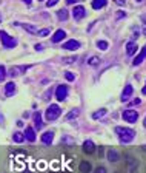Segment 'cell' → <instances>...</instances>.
<instances>
[{"instance_id":"52a82bcc","label":"cell","mask_w":146,"mask_h":173,"mask_svg":"<svg viewBox=\"0 0 146 173\" xmlns=\"http://www.w3.org/2000/svg\"><path fill=\"white\" fill-rule=\"evenodd\" d=\"M86 16V9H85V6H82V5H77V6H74L73 9V17L75 20H80L83 19Z\"/></svg>"},{"instance_id":"ab89813d","label":"cell","mask_w":146,"mask_h":173,"mask_svg":"<svg viewBox=\"0 0 146 173\" xmlns=\"http://www.w3.org/2000/svg\"><path fill=\"white\" fill-rule=\"evenodd\" d=\"M34 48H36L37 51H42V50H43V46H42V45H38V43H37V45L34 46Z\"/></svg>"},{"instance_id":"f1b7e54d","label":"cell","mask_w":146,"mask_h":173,"mask_svg":"<svg viewBox=\"0 0 146 173\" xmlns=\"http://www.w3.org/2000/svg\"><path fill=\"white\" fill-rule=\"evenodd\" d=\"M65 77H66V80H69V82L75 80V74L71 73V71H65Z\"/></svg>"},{"instance_id":"30bf717a","label":"cell","mask_w":146,"mask_h":173,"mask_svg":"<svg viewBox=\"0 0 146 173\" xmlns=\"http://www.w3.org/2000/svg\"><path fill=\"white\" fill-rule=\"evenodd\" d=\"M145 59H146V45L142 48V51L137 54V57L132 60V65H134V67H137V65H140V63H142Z\"/></svg>"},{"instance_id":"b9f144b4","label":"cell","mask_w":146,"mask_h":173,"mask_svg":"<svg viewBox=\"0 0 146 173\" xmlns=\"http://www.w3.org/2000/svg\"><path fill=\"white\" fill-rule=\"evenodd\" d=\"M142 93H143V95H146V84H145V87H143V90H142Z\"/></svg>"},{"instance_id":"836d02e7","label":"cell","mask_w":146,"mask_h":173,"mask_svg":"<svg viewBox=\"0 0 146 173\" xmlns=\"http://www.w3.org/2000/svg\"><path fill=\"white\" fill-rule=\"evenodd\" d=\"M95 173H106V169H105V167H97V169H95Z\"/></svg>"},{"instance_id":"d6a6232c","label":"cell","mask_w":146,"mask_h":173,"mask_svg":"<svg viewBox=\"0 0 146 173\" xmlns=\"http://www.w3.org/2000/svg\"><path fill=\"white\" fill-rule=\"evenodd\" d=\"M57 3H58V0H48V2H46V6L51 8V6H54V5H57Z\"/></svg>"},{"instance_id":"8992f818","label":"cell","mask_w":146,"mask_h":173,"mask_svg":"<svg viewBox=\"0 0 146 173\" xmlns=\"http://www.w3.org/2000/svg\"><path fill=\"white\" fill-rule=\"evenodd\" d=\"M28 68H29V65H18V67H11V68H9V76H11V77L20 76V74H23V73H25Z\"/></svg>"},{"instance_id":"1f68e13d","label":"cell","mask_w":146,"mask_h":173,"mask_svg":"<svg viewBox=\"0 0 146 173\" xmlns=\"http://www.w3.org/2000/svg\"><path fill=\"white\" fill-rule=\"evenodd\" d=\"M49 33H51V31H49L48 28H45V30H40V31H38V36H40V37H45V36H48Z\"/></svg>"},{"instance_id":"e575fe53","label":"cell","mask_w":146,"mask_h":173,"mask_svg":"<svg viewBox=\"0 0 146 173\" xmlns=\"http://www.w3.org/2000/svg\"><path fill=\"white\" fill-rule=\"evenodd\" d=\"M62 142H68V144H74L73 139H69V138H62Z\"/></svg>"},{"instance_id":"f6af8a7d","label":"cell","mask_w":146,"mask_h":173,"mask_svg":"<svg viewBox=\"0 0 146 173\" xmlns=\"http://www.w3.org/2000/svg\"><path fill=\"white\" fill-rule=\"evenodd\" d=\"M143 125H145V128H146V119H145V122H143Z\"/></svg>"},{"instance_id":"4316f807","label":"cell","mask_w":146,"mask_h":173,"mask_svg":"<svg viewBox=\"0 0 146 173\" xmlns=\"http://www.w3.org/2000/svg\"><path fill=\"white\" fill-rule=\"evenodd\" d=\"M97 46H98L102 51H105V50H108V46H109V45H108V42H106V40H98V42H97Z\"/></svg>"},{"instance_id":"ba28073f","label":"cell","mask_w":146,"mask_h":173,"mask_svg":"<svg viewBox=\"0 0 146 173\" xmlns=\"http://www.w3.org/2000/svg\"><path fill=\"white\" fill-rule=\"evenodd\" d=\"M80 48V42L77 40H68L63 43V48L62 50H68V51H74V50H78Z\"/></svg>"},{"instance_id":"277c9868","label":"cell","mask_w":146,"mask_h":173,"mask_svg":"<svg viewBox=\"0 0 146 173\" xmlns=\"http://www.w3.org/2000/svg\"><path fill=\"white\" fill-rule=\"evenodd\" d=\"M122 117H123L126 122H129V124H134V122H137V119H138V111L129 108V110H125V111L122 113Z\"/></svg>"},{"instance_id":"c3c4849f","label":"cell","mask_w":146,"mask_h":173,"mask_svg":"<svg viewBox=\"0 0 146 173\" xmlns=\"http://www.w3.org/2000/svg\"><path fill=\"white\" fill-rule=\"evenodd\" d=\"M38 2H40V0H38Z\"/></svg>"},{"instance_id":"9c48e42d","label":"cell","mask_w":146,"mask_h":173,"mask_svg":"<svg viewBox=\"0 0 146 173\" xmlns=\"http://www.w3.org/2000/svg\"><path fill=\"white\" fill-rule=\"evenodd\" d=\"M137 50H138V46H137V42L135 40H129L128 43H126V54L128 56H134L137 53Z\"/></svg>"},{"instance_id":"74e56055","label":"cell","mask_w":146,"mask_h":173,"mask_svg":"<svg viewBox=\"0 0 146 173\" xmlns=\"http://www.w3.org/2000/svg\"><path fill=\"white\" fill-rule=\"evenodd\" d=\"M140 104H142V100H140L138 97H137L135 100H132V105H140Z\"/></svg>"},{"instance_id":"8fae6325","label":"cell","mask_w":146,"mask_h":173,"mask_svg":"<svg viewBox=\"0 0 146 173\" xmlns=\"http://www.w3.org/2000/svg\"><path fill=\"white\" fill-rule=\"evenodd\" d=\"M132 93H134V88H132V85H126L125 87V90H123V93H122V102H128L129 97L132 96Z\"/></svg>"},{"instance_id":"5bb4252c","label":"cell","mask_w":146,"mask_h":173,"mask_svg":"<svg viewBox=\"0 0 146 173\" xmlns=\"http://www.w3.org/2000/svg\"><path fill=\"white\" fill-rule=\"evenodd\" d=\"M66 37V33L63 31V30H57L54 34H53V37H51V40L54 42V43H58V42H62L63 39Z\"/></svg>"},{"instance_id":"4fadbf2b","label":"cell","mask_w":146,"mask_h":173,"mask_svg":"<svg viewBox=\"0 0 146 173\" xmlns=\"http://www.w3.org/2000/svg\"><path fill=\"white\" fill-rule=\"evenodd\" d=\"M36 130L33 128V127H26V130H25V139H28L29 142H34L36 141Z\"/></svg>"},{"instance_id":"603a6c76","label":"cell","mask_w":146,"mask_h":173,"mask_svg":"<svg viewBox=\"0 0 146 173\" xmlns=\"http://www.w3.org/2000/svg\"><path fill=\"white\" fill-rule=\"evenodd\" d=\"M57 17H58V20H68V17H69V14H68V11L65 9V8H62V9H58L57 11Z\"/></svg>"},{"instance_id":"d590c367","label":"cell","mask_w":146,"mask_h":173,"mask_svg":"<svg viewBox=\"0 0 146 173\" xmlns=\"http://www.w3.org/2000/svg\"><path fill=\"white\" fill-rule=\"evenodd\" d=\"M126 14L123 13V11H117V19H122V17H125Z\"/></svg>"},{"instance_id":"f35d334b","label":"cell","mask_w":146,"mask_h":173,"mask_svg":"<svg viewBox=\"0 0 146 173\" xmlns=\"http://www.w3.org/2000/svg\"><path fill=\"white\" fill-rule=\"evenodd\" d=\"M77 2H80V0H66V3H68V5H75Z\"/></svg>"},{"instance_id":"e0dca14e","label":"cell","mask_w":146,"mask_h":173,"mask_svg":"<svg viewBox=\"0 0 146 173\" xmlns=\"http://www.w3.org/2000/svg\"><path fill=\"white\" fill-rule=\"evenodd\" d=\"M94 150H95V145H94V142L92 141H85L83 142V152L88 154L94 153Z\"/></svg>"},{"instance_id":"ffe728a7","label":"cell","mask_w":146,"mask_h":173,"mask_svg":"<svg viewBox=\"0 0 146 173\" xmlns=\"http://www.w3.org/2000/svg\"><path fill=\"white\" fill-rule=\"evenodd\" d=\"M106 3H108V0H92V8L94 9H102V8L106 6Z\"/></svg>"},{"instance_id":"8d00e7d4","label":"cell","mask_w":146,"mask_h":173,"mask_svg":"<svg viewBox=\"0 0 146 173\" xmlns=\"http://www.w3.org/2000/svg\"><path fill=\"white\" fill-rule=\"evenodd\" d=\"M114 2H115L118 6H122V5H125V3H126V0H114Z\"/></svg>"},{"instance_id":"bcb514c9","label":"cell","mask_w":146,"mask_h":173,"mask_svg":"<svg viewBox=\"0 0 146 173\" xmlns=\"http://www.w3.org/2000/svg\"><path fill=\"white\" fill-rule=\"evenodd\" d=\"M135 2H138V3H140V2H143V0H135Z\"/></svg>"},{"instance_id":"cb8c5ba5","label":"cell","mask_w":146,"mask_h":173,"mask_svg":"<svg viewBox=\"0 0 146 173\" xmlns=\"http://www.w3.org/2000/svg\"><path fill=\"white\" fill-rule=\"evenodd\" d=\"M13 139H14V142L22 144V142L25 141V135H23V133H20V132H16V133L13 135Z\"/></svg>"},{"instance_id":"484cf974","label":"cell","mask_w":146,"mask_h":173,"mask_svg":"<svg viewBox=\"0 0 146 173\" xmlns=\"http://www.w3.org/2000/svg\"><path fill=\"white\" fill-rule=\"evenodd\" d=\"M77 116H78V110H77V108H74V110H71L68 115L65 116V119H66V121H71V119L77 117Z\"/></svg>"},{"instance_id":"d6986e66","label":"cell","mask_w":146,"mask_h":173,"mask_svg":"<svg viewBox=\"0 0 146 173\" xmlns=\"http://www.w3.org/2000/svg\"><path fill=\"white\" fill-rule=\"evenodd\" d=\"M14 93H16V84L14 82H8L5 85V95L6 96H13Z\"/></svg>"},{"instance_id":"4dcf8cb0","label":"cell","mask_w":146,"mask_h":173,"mask_svg":"<svg viewBox=\"0 0 146 173\" xmlns=\"http://www.w3.org/2000/svg\"><path fill=\"white\" fill-rule=\"evenodd\" d=\"M75 60H77V57H75V56H73V57H63V63L69 65V63H74Z\"/></svg>"},{"instance_id":"ee69618b","label":"cell","mask_w":146,"mask_h":173,"mask_svg":"<svg viewBox=\"0 0 146 173\" xmlns=\"http://www.w3.org/2000/svg\"><path fill=\"white\" fill-rule=\"evenodd\" d=\"M0 122H3V117H2V116H0Z\"/></svg>"},{"instance_id":"7bdbcfd3","label":"cell","mask_w":146,"mask_h":173,"mask_svg":"<svg viewBox=\"0 0 146 173\" xmlns=\"http://www.w3.org/2000/svg\"><path fill=\"white\" fill-rule=\"evenodd\" d=\"M142 149H143V150H145V152H146V145H143V147H142Z\"/></svg>"},{"instance_id":"7402d4cb","label":"cell","mask_w":146,"mask_h":173,"mask_svg":"<svg viewBox=\"0 0 146 173\" xmlns=\"http://www.w3.org/2000/svg\"><path fill=\"white\" fill-rule=\"evenodd\" d=\"M78 169H80V172L82 173H89L91 172V164H89L88 161H82Z\"/></svg>"},{"instance_id":"44dd1931","label":"cell","mask_w":146,"mask_h":173,"mask_svg":"<svg viewBox=\"0 0 146 173\" xmlns=\"http://www.w3.org/2000/svg\"><path fill=\"white\" fill-rule=\"evenodd\" d=\"M22 26H23V30H25V31H28V33H31V34H37V33H38L37 26L31 25V23H23Z\"/></svg>"},{"instance_id":"7c38bea8","label":"cell","mask_w":146,"mask_h":173,"mask_svg":"<svg viewBox=\"0 0 146 173\" xmlns=\"http://www.w3.org/2000/svg\"><path fill=\"white\" fill-rule=\"evenodd\" d=\"M33 119H34V127H36V130H42V128H43L42 113H40V111H36V113H34V116H33Z\"/></svg>"},{"instance_id":"f546056e","label":"cell","mask_w":146,"mask_h":173,"mask_svg":"<svg viewBox=\"0 0 146 173\" xmlns=\"http://www.w3.org/2000/svg\"><path fill=\"white\" fill-rule=\"evenodd\" d=\"M8 76L6 74V68L3 65H0V80H5V77Z\"/></svg>"},{"instance_id":"2e32d148","label":"cell","mask_w":146,"mask_h":173,"mask_svg":"<svg viewBox=\"0 0 146 173\" xmlns=\"http://www.w3.org/2000/svg\"><path fill=\"white\" fill-rule=\"evenodd\" d=\"M106 158H108V161H111V162H117L120 156H118V152L115 149H109L108 153H106Z\"/></svg>"},{"instance_id":"7dc6e473","label":"cell","mask_w":146,"mask_h":173,"mask_svg":"<svg viewBox=\"0 0 146 173\" xmlns=\"http://www.w3.org/2000/svg\"><path fill=\"white\" fill-rule=\"evenodd\" d=\"M0 22H2V13H0Z\"/></svg>"},{"instance_id":"7a4b0ae2","label":"cell","mask_w":146,"mask_h":173,"mask_svg":"<svg viewBox=\"0 0 146 173\" xmlns=\"http://www.w3.org/2000/svg\"><path fill=\"white\" fill-rule=\"evenodd\" d=\"M0 39H2V45H3V48H6V50L14 48V46L17 45V39L11 37L6 31H0Z\"/></svg>"},{"instance_id":"5b68a950","label":"cell","mask_w":146,"mask_h":173,"mask_svg":"<svg viewBox=\"0 0 146 173\" xmlns=\"http://www.w3.org/2000/svg\"><path fill=\"white\" fill-rule=\"evenodd\" d=\"M68 97V85H58L55 90V99L58 102H63Z\"/></svg>"},{"instance_id":"d4e9b609","label":"cell","mask_w":146,"mask_h":173,"mask_svg":"<svg viewBox=\"0 0 146 173\" xmlns=\"http://www.w3.org/2000/svg\"><path fill=\"white\" fill-rule=\"evenodd\" d=\"M106 108H100V110H97L95 113H92V119H100V117H103V116L106 115Z\"/></svg>"},{"instance_id":"83f0119b","label":"cell","mask_w":146,"mask_h":173,"mask_svg":"<svg viewBox=\"0 0 146 173\" xmlns=\"http://www.w3.org/2000/svg\"><path fill=\"white\" fill-rule=\"evenodd\" d=\"M98 62H100V59L97 57V56H92V57L88 60V63H89L91 67H95V65H98Z\"/></svg>"},{"instance_id":"6da1fadb","label":"cell","mask_w":146,"mask_h":173,"mask_svg":"<svg viewBox=\"0 0 146 173\" xmlns=\"http://www.w3.org/2000/svg\"><path fill=\"white\" fill-rule=\"evenodd\" d=\"M115 133H117L118 141L122 144H129L135 138V130H132L129 127H115Z\"/></svg>"},{"instance_id":"3957f363","label":"cell","mask_w":146,"mask_h":173,"mask_svg":"<svg viewBox=\"0 0 146 173\" xmlns=\"http://www.w3.org/2000/svg\"><path fill=\"white\" fill-rule=\"evenodd\" d=\"M60 115H62V108H60L58 105H55V104H51V105L48 107V110L45 111L46 121H55Z\"/></svg>"},{"instance_id":"9a60e30c","label":"cell","mask_w":146,"mask_h":173,"mask_svg":"<svg viewBox=\"0 0 146 173\" xmlns=\"http://www.w3.org/2000/svg\"><path fill=\"white\" fill-rule=\"evenodd\" d=\"M126 162H128V170L131 173L132 172H135L137 170V167H138V164H137V159L135 158H132V156H126Z\"/></svg>"},{"instance_id":"60d3db41","label":"cell","mask_w":146,"mask_h":173,"mask_svg":"<svg viewBox=\"0 0 146 173\" xmlns=\"http://www.w3.org/2000/svg\"><path fill=\"white\" fill-rule=\"evenodd\" d=\"M23 2H25L26 5H31V2H33V0H23Z\"/></svg>"},{"instance_id":"ac0fdd59","label":"cell","mask_w":146,"mask_h":173,"mask_svg":"<svg viewBox=\"0 0 146 173\" xmlns=\"http://www.w3.org/2000/svg\"><path fill=\"white\" fill-rule=\"evenodd\" d=\"M40 139H42V142H43V144H46V145H48V144H51V142H53V139H54V133H53V132H45V133L42 135Z\"/></svg>"}]
</instances>
